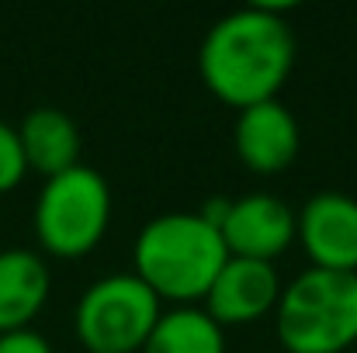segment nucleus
<instances>
[{"mask_svg":"<svg viewBox=\"0 0 357 353\" xmlns=\"http://www.w3.org/2000/svg\"><path fill=\"white\" fill-rule=\"evenodd\" d=\"M28 173V163H24V152H21V139H17V128L0 121V194L14 191Z\"/></svg>","mask_w":357,"mask_h":353,"instance_id":"13","label":"nucleus"},{"mask_svg":"<svg viewBox=\"0 0 357 353\" xmlns=\"http://www.w3.org/2000/svg\"><path fill=\"white\" fill-rule=\"evenodd\" d=\"M135 277L160 301H205L229 249L222 233L198 212H167L142 226L132 249Z\"/></svg>","mask_w":357,"mask_h":353,"instance_id":"2","label":"nucleus"},{"mask_svg":"<svg viewBox=\"0 0 357 353\" xmlns=\"http://www.w3.org/2000/svg\"><path fill=\"white\" fill-rule=\"evenodd\" d=\"M233 142H236V156L243 166H250L253 173H281L295 163L298 146H302V132H298V118L291 115L278 97L243 108L233 128Z\"/></svg>","mask_w":357,"mask_h":353,"instance_id":"9","label":"nucleus"},{"mask_svg":"<svg viewBox=\"0 0 357 353\" xmlns=\"http://www.w3.org/2000/svg\"><path fill=\"white\" fill-rule=\"evenodd\" d=\"M49 267L31 249H0V333L28 329L49 301Z\"/></svg>","mask_w":357,"mask_h":353,"instance_id":"11","label":"nucleus"},{"mask_svg":"<svg viewBox=\"0 0 357 353\" xmlns=\"http://www.w3.org/2000/svg\"><path fill=\"white\" fill-rule=\"evenodd\" d=\"M295 31L274 7H239L219 17L198 52L202 84L233 108L274 101L295 66Z\"/></svg>","mask_w":357,"mask_h":353,"instance_id":"1","label":"nucleus"},{"mask_svg":"<svg viewBox=\"0 0 357 353\" xmlns=\"http://www.w3.org/2000/svg\"><path fill=\"white\" fill-rule=\"evenodd\" d=\"M160 315V298L135 274H108L77 301L73 326L87 353H135Z\"/></svg>","mask_w":357,"mask_h":353,"instance_id":"5","label":"nucleus"},{"mask_svg":"<svg viewBox=\"0 0 357 353\" xmlns=\"http://www.w3.org/2000/svg\"><path fill=\"white\" fill-rule=\"evenodd\" d=\"M219 233H222L229 256L274 263L298 239V219L274 194H246V198L229 201V212Z\"/></svg>","mask_w":357,"mask_h":353,"instance_id":"6","label":"nucleus"},{"mask_svg":"<svg viewBox=\"0 0 357 353\" xmlns=\"http://www.w3.org/2000/svg\"><path fill=\"white\" fill-rule=\"evenodd\" d=\"M281 301V274L274 263L229 256L205 295V312L219 326H246L274 312Z\"/></svg>","mask_w":357,"mask_h":353,"instance_id":"8","label":"nucleus"},{"mask_svg":"<svg viewBox=\"0 0 357 353\" xmlns=\"http://www.w3.org/2000/svg\"><path fill=\"white\" fill-rule=\"evenodd\" d=\"M0 353H52L49 340L42 333L28 329H14V333H0Z\"/></svg>","mask_w":357,"mask_h":353,"instance_id":"14","label":"nucleus"},{"mask_svg":"<svg viewBox=\"0 0 357 353\" xmlns=\"http://www.w3.org/2000/svg\"><path fill=\"white\" fill-rule=\"evenodd\" d=\"M295 219L298 242L312 267L357 274V201L351 194L319 191Z\"/></svg>","mask_w":357,"mask_h":353,"instance_id":"7","label":"nucleus"},{"mask_svg":"<svg viewBox=\"0 0 357 353\" xmlns=\"http://www.w3.org/2000/svg\"><path fill=\"white\" fill-rule=\"evenodd\" d=\"M112 187L94 170L77 163L73 170L49 177L35 201V235L49 256H87L108 233Z\"/></svg>","mask_w":357,"mask_h":353,"instance_id":"4","label":"nucleus"},{"mask_svg":"<svg viewBox=\"0 0 357 353\" xmlns=\"http://www.w3.org/2000/svg\"><path fill=\"white\" fill-rule=\"evenodd\" d=\"M21 152L28 170L49 177H59L80 163V128L77 121L59 108H35L17 125Z\"/></svg>","mask_w":357,"mask_h":353,"instance_id":"10","label":"nucleus"},{"mask_svg":"<svg viewBox=\"0 0 357 353\" xmlns=\"http://www.w3.org/2000/svg\"><path fill=\"white\" fill-rule=\"evenodd\" d=\"M139 353H226V333L205 308H170L153 326Z\"/></svg>","mask_w":357,"mask_h":353,"instance_id":"12","label":"nucleus"},{"mask_svg":"<svg viewBox=\"0 0 357 353\" xmlns=\"http://www.w3.org/2000/svg\"><path fill=\"white\" fill-rule=\"evenodd\" d=\"M278 340L288 353H344L357 343V274L309 267L274 308Z\"/></svg>","mask_w":357,"mask_h":353,"instance_id":"3","label":"nucleus"}]
</instances>
